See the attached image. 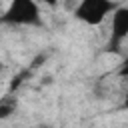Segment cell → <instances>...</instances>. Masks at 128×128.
I'll return each instance as SVG.
<instances>
[{
  "instance_id": "7a4b0ae2",
  "label": "cell",
  "mask_w": 128,
  "mask_h": 128,
  "mask_svg": "<svg viewBox=\"0 0 128 128\" xmlns=\"http://www.w3.org/2000/svg\"><path fill=\"white\" fill-rule=\"evenodd\" d=\"M116 8L118 4L114 0H78L72 16L86 26H100Z\"/></svg>"
},
{
  "instance_id": "52a82bcc",
  "label": "cell",
  "mask_w": 128,
  "mask_h": 128,
  "mask_svg": "<svg viewBox=\"0 0 128 128\" xmlns=\"http://www.w3.org/2000/svg\"><path fill=\"white\" fill-rule=\"evenodd\" d=\"M116 74L120 76V78H128V54L122 58V62L118 64V68H116Z\"/></svg>"
},
{
  "instance_id": "30bf717a",
  "label": "cell",
  "mask_w": 128,
  "mask_h": 128,
  "mask_svg": "<svg viewBox=\"0 0 128 128\" xmlns=\"http://www.w3.org/2000/svg\"><path fill=\"white\" fill-rule=\"evenodd\" d=\"M124 108H128V94H126V98H124Z\"/></svg>"
},
{
  "instance_id": "6da1fadb",
  "label": "cell",
  "mask_w": 128,
  "mask_h": 128,
  "mask_svg": "<svg viewBox=\"0 0 128 128\" xmlns=\"http://www.w3.org/2000/svg\"><path fill=\"white\" fill-rule=\"evenodd\" d=\"M0 24L40 28L44 26V18H42V10L36 0H10L6 10L0 14Z\"/></svg>"
},
{
  "instance_id": "9c48e42d",
  "label": "cell",
  "mask_w": 128,
  "mask_h": 128,
  "mask_svg": "<svg viewBox=\"0 0 128 128\" xmlns=\"http://www.w3.org/2000/svg\"><path fill=\"white\" fill-rule=\"evenodd\" d=\"M34 128H52V126H50V124H46V122H42V124H36Z\"/></svg>"
},
{
  "instance_id": "8fae6325",
  "label": "cell",
  "mask_w": 128,
  "mask_h": 128,
  "mask_svg": "<svg viewBox=\"0 0 128 128\" xmlns=\"http://www.w3.org/2000/svg\"><path fill=\"white\" fill-rule=\"evenodd\" d=\"M0 70H2V62H0Z\"/></svg>"
},
{
  "instance_id": "5b68a950",
  "label": "cell",
  "mask_w": 128,
  "mask_h": 128,
  "mask_svg": "<svg viewBox=\"0 0 128 128\" xmlns=\"http://www.w3.org/2000/svg\"><path fill=\"white\" fill-rule=\"evenodd\" d=\"M30 74H32V70H30V68H26V70L18 72V74H16V76L10 80V88H8V92H12V94H14V92H16V90H18V88L24 84V80H26Z\"/></svg>"
},
{
  "instance_id": "8992f818",
  "label": "cell",
  "mask_w": 128,
  "mask_h": 128,
  "mask_svg": "<svg viewBox=\"0 0 128 128\" xmlns=\"http://www.w3.org/2000/svg\"><path fill=\"white\" fill-rule=\"evenodd\" d=\"M46 58H48V56H46L44 52H42V54H38V56H34V58L30 60V66H28V68H30L32 72H34V70H38V68H40L44 62H46Z\"/></svg>"
},
{
  "instance_id": "ba28073f",
  "label": "cell",
  "mask_w": 128,
  "mask_h": 128,
  "mask_svg": "<svg viewBox=\"0 0 128 128\" xmlns=\"http://www.w3.org/2000/svg\"><path fill=\"white\" fill-rule=\"evenodd\" d=\"M42 2H44V4H48L50 8H54V6H58V2H60V0H42Z\"/></svg>"
},
{
  "instance_id": "277c9868",
  "label": "cell",
  "mask_w": 128,
  "mask_h": 128,
  "mask_svg": "<svg viewBox=\"0 0 128 128\" xmlns=\"http://www.w3.org/2000/svg\"><path fill=\"white\" fill-rule=\"evenodd\" d=\"M16 108H18V98H16L12 92H8L6 96H2V98H0V120L10 118V116L16 112Z\"/></svg>"
},
{
  "instance_id": "3957f363",
  "label": "cell",
  "mask_w": 128,
  "mask_h": 128,
  "mask_svg": "<svg viewBox=\"0 0 128 128\" xmlns=\"http://www.w3.org/2000/svg\"><path fill=\"white\" fill-rule=\"evenodd\" d=\"M128 40V6H118L112 12V26H110V40L106 50L120 52L122 44Z\"/></svg>"
},
{
  "instance_id": "7c38bea8",
  "label": "cell",
  "mask_w": 128,
  "mask_h": 128,
  "mask_svg": "<svg viewBox=\"0 0 128 128\" xmlns=\"http://www.w3.org/2000/svg\"><path fill=\"white\" fill-rule=\"evenodd\" d=\"M124 128H128V126H124Z\"/></svg>"
}]
</instances>
